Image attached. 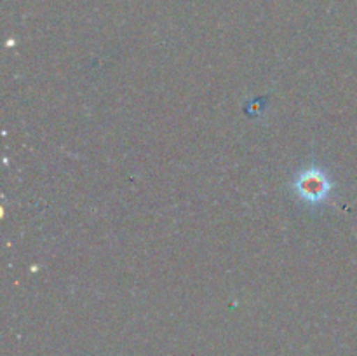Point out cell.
Listing matches in <instances>:
<instances>
[{
	"label": "cell",
	"instance_id": "1",
	"mask_svg": "<svg viewBox=\"0 0 357 356\" xmlns=\"http://www.w3.org/2000/svg\"><path fill=\"white\" fill-rule=\"evenodd\" d=\"M296 187H298L300 194L305 199H310V201H317V199H321L328 192L326 180L319 177V175L312 177L310 173H307V177L300 178Z\"/></svg>",
	"mask_w": 357,
	"mask_h": 356
}]
</instances>
